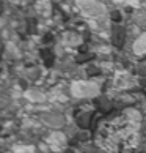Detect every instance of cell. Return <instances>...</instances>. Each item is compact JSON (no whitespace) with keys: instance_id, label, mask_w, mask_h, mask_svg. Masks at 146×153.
<instances>
[{"instance_id":"6da1fadb","label":"cell","mask_w":146,"mask_h":153,"mask_svg":"<svg viewBox=\"0 0 146 153\" xmlns=\"http://www.w3.org/2000/svg\"><path fill=\"white\" fill-rule=\"evenodd\" d=\"M77 8L88 19L90 25L98 32L101 30V21L107 18V10L98 0H77Z\"/></svg>"},{"instance_id":"7a4b0ae2","label":"cell","mask_w":146,"mask_h":153,"mask_svg":"<svg viewBox=\"0 0 146 153\" xmlns=\"http://www.w3.org/2000/svg\"><path fill=\"white\" fill-rule=\"evenodd\" d=\"M99 87L93 82H85V81H79L76 84H72V93L76 96H94L98 95Z\"/></svg>"},{"instance_id":"3957f363","label":"cell","mask_w":146,"mask_h":153,"mask_svg":"<svg viewBox=\"0 0 146 153\" xmlns=\"http://www.w3.org/2000/svg\"><path fill=\"white\" fill-rule=\"evenodd\" d=\"M134 52H135L137 55L146 54V33L140 35V36L137 38V41L134 43Z\"/></svg>"},{"instance_id":"277c9868","label":"cell","mask_w":146,"mask_h":153,"mask_svg":"<svg viewBox=\"0 0 146 153\" xmlns=\"http://www.w3.org/2000/svg\"><path fill=\"white\" fill-rule=\"evenodd\" d=\"M126 3H129V5H132V7H142V2L143 0H124Z\"/></svg>"},{"instance_id":"5b68a950","label":"cell","mask_w":146,"mask_h":153,"mask_svg":"<svg viewBox=\"0 0 146 153\" xmlns=\"http://www.w3.org/2000/svg\"><path fill=\"white\" fill-rule=\"evenodd\" d=\"M16 153H33V149L32 147H27V149L22 147V149H16Z\"/></svg>"}]
</instances>
